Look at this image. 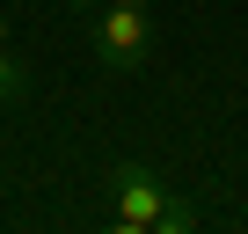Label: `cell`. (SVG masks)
<instances>
[{"instance_id":"1","label":"cell","mask_w":248,"mask_h":234,"mask_svg":"<svg viewBox=\"0 0 248 234\" xmlns=\"http://www.w3.org/2000/svg\"><path fill=\"white\" fill-rule=\"evenodd\" d=\"M102 183H109V227H117V234H161L175 190H168L146 161H117Z\"/></svg>"},{"instance_id":"4","label":"cell","mask_w":248,"mask_h":234,"mask_svg":"<svg viewBox=\"0 0 248 234\" xmlns=\"http://www.w3.org/2000/svg\"><path fill=\"white\" fill-rule=\"evenodd\" d=\"M190 227H197V205H190V198H175V205H168V219H161V234H190Z\"/></svg>"},{"instance_id":"3","label":"cell","mask_w":248,"mask_h":234,"mask_svg":"<svg viewBox=\"0 0 248 234\" xmlns=\"http://www.w3.org/2000/svg\"><path fill=\"white\" fill-rule=\"evenodd\" d=\"M30 95V66L15 59V44H0V110H15Z\"/></svg>"},{"instance_id":"5","label":"cell","mask_w":248,"mask_h":234,"mask_svg":"<svg viewBox=\"0 0 248 234\" xmlns=\"http://www.w3.org/2000/svg\"><path fill=\"white\" fill-rule=\"evenodd\" d=\"M66 8H109V0H66Z\"/></svg>"},{"instance_id":"2","label":"cell","mask_w":248,"mask_h":234,"mask_svg":"<svg viewBox=\"0 0 248 234\" xmlns=\"http://www.w3.org/2000/svg\"><path fill=\"white\" fill-rule=\"evenodd\" d=\"M146 51H154V15L109 0V8L95 15V66H102V73H139Z\"/></svg>"},{"instance_id":"6","label":"cell","mask_w":248,"mask_h":234,"mask_svg":"<svg viewBox=\"0 0 248 234\" xmlns=\"http://www.w3.org/2000/svg\"><path fill=\"white\" fill-rule=\"evenodd\" d=\"M117 8H154V0H117Z\"/></svg>"}]
</instances>
